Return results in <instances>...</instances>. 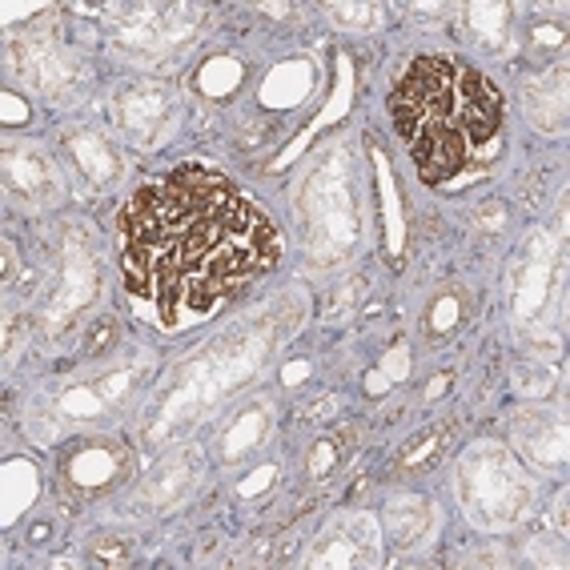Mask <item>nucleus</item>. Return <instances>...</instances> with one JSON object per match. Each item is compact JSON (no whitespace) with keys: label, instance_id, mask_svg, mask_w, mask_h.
<instances>
[{"label":"nucleus","instance_id":"f257e3e1","mask_svg":"<svg viewBox=\"0 0 570 570\" xmlns=\"http://www.w3.org/2000/svg\"><path fill=\"white\" fill-rule=\"evenodd\" d=\"M274 262V225L214 174H177L121 209L125 285L169 317L214 309Z\"/></svg>","mask_w":570,"mask_h":570},{"label":"nucleus","instance_id":"20e7f679","mask_svg":"<svg viewBox=\"0 0 570 570\" xmlns=\"http://www.w3.org/2000/svg\"><path fill=\"white\" fill-rule=\"evenodd\" d=\"M85 346H89V354H109V350L117 346V322H112V317H101V322L89 330Z\"/></svg>","mask_w":570,"mask_h":570},{"label":"nucleus","instance_id":"7ed1b4c3","mask_svg":"<svg viewBox=\"0 0 570 570\" xmlns=\"http://www.w3.org/2000/svg\"><path fill=\"white\" fill-rule=\"evenodd\" d=\"M117 466H121V454L112 450V442H77V450L65 459V474L81 490H105L117 479Z\"/></svg>","mask_w":570,"mask_h":570},{"label":"nucleus","instance_id":"f03ea898","mask_svg":"<svg viewBox=\"0 0 570 570\" xmlns=\"http://www.w3.org/2000/svg\"><path fill=\"white\" fill-rule=\"evenodd\" d=\"M390 112L417 174L430 185L466 174L499 141L502 125L494 85L454 57H422L410 65L394 89Z\"/></svg>","mask_w":570,"mask_h":570}]
</instances>
